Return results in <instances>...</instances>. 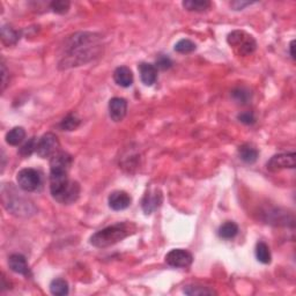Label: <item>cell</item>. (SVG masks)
Segmentation results:
<instances>
[{
  "mask_svg": "<svg viewBox=\"0 0 296 296\" xmlns=\"http://www.w3.org/2000/svg\"><path fill=\"white\" fill-rule=\"evenodd\" d=\"M20 34L19 32L12 28L10 26H2L1 28V39L5 44L7 45H13L19 41Z\"/></svg>",
  "mask_w": 296,
  "mask_h": 296,
  "instance_id": "cell-20",
  "label": "cell"
},
{
  "mask_svg": "<svg viewBox=\"0 0 296 296\" xmlns=\"http://www.w3.org/2000/svg\"><path fill=\"white\" fill-rule=\"evenodd\" d=\"M231 95H233V99L235 101H237L239 103H242V104H245V103H248L250 97H251V94H250V91L248 89H245V88H242V87L234 89L233 93H231Z\"/></svg>",
  "mask_w": 296,
  "mask_h": 296,
  "instance_id": "cell-27",
  "label": "cell"
},
{
  "mask_svg": "<svg viewBox=\"0 0 296 296\" xmlns=\"http://www.w3.org/2000/svg\"><path fill=\"white\" fill-rule=\"evenodd\" d=\"M132 198L125 191H115L109 196L108 203L110 209L114 210L126 209L131 205Z\"/></svg>",
  "mask_w": 296,
  "mask_h": 296,
  "instance_id": "cell-10",
  "label": "cell"
},
{
  "mask_svg": "<svg viewBox=\"0 0 296 296\" xmlns=\"http://www.w3.org/2000/svg\"><path fill=\"white\" fill-rule=\"evenodd\" d=\"M193 261V257L187 250L184 249H174L169 251L166 256V263L169 266L176 268L189 267Z\"/></svg>",
  "mask_w": 296,
  "mask_h": 296,
  "instance_id": "cell-8",
  "label": "cell"
},
{
  "mask_svg": "<svg viewBox=\"0 0 296 296\" xmlns=\"http://www.w3.org/2000/svg\"><path fill=\"white\" fill-rule=\"evenodd\" d=\"M196 44L193 43V42L191 41V39L188 38H183L181 41H178L175 44V51L178 53H183V54H187V53H191L193 52L194 50H196Z\"/></svg>",
  "mask_w": 296,
  "mask_h": 296,
  "instance_id": "cell-25",
  "label": "cell"
},
{
  "mask_svg": "<svg viewBox=\"0 0 296 296\" xmlns=\"http://www.w3.org/2000/svg\"><path fill=\"white\" fill-rule=\"evenodd\" d=\"M80 123H81L80 118H79L77 115L70 114V115H67L62 122H60L59 127L63 131H73V130L77 129L79 125H80Z\"/></svg>",
  "mask_w": 296,
  "mask_h": 296,
  "instance_id": "cell-24",
  "label": "cell"
},
{
  "mask_svg": "<svg viewBox=\"0 0 296 296\" xmlns=\"http://www.w3.org/2000/svg\"><path fill=\"white\" fill-rule=\"evenodd\" d=\"M140 79L146 86H153L157 79V69L153 64L141 63L139 65Z\"/></svg>",
  "mask_w": 296,
  "mask_h": 296,
  "instance_id": "cell-14",
  "label": "cell"
},
{
  "mask_svg": "<svg viewBox=\"0 0 296 296\" xmlns=\"http://www.w3.org/2000/svg\"><path fill=\"white\" fill-rule=\"evenodd\" d=\"M294 44L295 42L292 41L291 44H289V53H291V57L293 58V59H295V54H294Z\"/></svg>",
  "mask_w": 296,
  "mask_h": 296,
  "instance_id": "cell-33",
  "label": "cell"
},
{
  "mask_svg": "<svg viewBox=\"0 0 296 296\" xmlns=\"http://www.w3.org/2000/svg\"><path fill=\"white\" fill-rule=\"evenodd\" d=\"M256 257L261 263L263 264H270L271 259H272V256H271L270 248L266 243L264 242H259L256 245Z\"/></svg>",
  "mask_w": 296,
  "mask_h": 296,
  "instance_id": "cell-22",
  "label": "cell"
},
{
  "mask_svg": "<svg viewBox=\"0 0 296 296\" xmlns=\"http://www.w3.org/2000/svg\"><path fill=\"white\" fill-rule=\"evenodd\" d=\"M296 166V155L295 153H282L274 155L270 158L266 167L267 170L276 173L282 169H294Z\"/></svg>",
  "mask_w": 296,
  "mask_h": 296,
  "instance_id": "cell-7",
  "label": "cell"
},
{
  "mask_svg": "<svg viewBox=\"0 0 296 296\" xmlns=\"http://www.w3.org/2000/svg\"><path fill=\"white\" fill-rule=\"evenodd\" d=\"M239 155H240L241 160L244 161V162L252 164L257 161L259 153H258L257 148H255L253 146L249 145V143H244V145L240 146Z\"/></svg>",
  "mask_w": 296,
  "mask_h": 296,
  "instance_id": "cell-16",
  "label": "cell"
},
{
  "mask_svg": "<svg viewBox=\"0 0 296 296\" xmlns=\"http://www.w3.org/2000/svg\"><path fill=\"white\" fill-rule=\"evenodd\" d=\"M219 236L224 240H231L239 234V226L233 221H227L224 225L220 226L218 230Z\"/></svg>",
  "mask_w": 296,
  "mask_h": 296,
  "instance_id": "cell-17",
  "label": "cell"
},
{
  "mask_svg": "<svg viewBox=\"0 0 296 296\" xmlns=\"http://www.w3.org/2000/svg\"><path fill=\"white\" fill-rule=\"evenodd\" d=\"M24 138H26V131L23 127L17 126L6 134V142L11 146H17L23 141Z\"/></svg>",
  "mask_w": 296,
  "mask_h": 296,
  "instance_id": "cell-18",
  "label": "cell"
},
{
  "mask_svg": "<svg viewBox=\"0 0 296 296\" xmlns=\"http://www.w3.org/2000/svg\"><path fill=\"white\" fill-rule=\"evenodd\" d=\"M136 231V226L130 222H118L109 227L103 228L95 234L91 235L89 242L93 246L99 249H104L108 246L121 242Z\"/></svg>",
  "mask_w": 296,
  "mask_h": 296,
  "instance_id": "cell-2",
  "label": "cell"
},
{
  "mask_svg": "<svg viewBox=\"0 0 296 296\" xmlns=\"http://www.w3.org/2000/svg\"><path fill=\"white\" fill-rule=\"evenodd\" d=\"M72 157L66 152H57L50 160V170H65L70 172L72 166Z\"/></svg>",
  "mask_w": 296,
  "mask_h": 296,
  "instance_id": "cell-13",
  "label": "cell"
},
{
  "mask_svg": "<svg viewBox=\"0 0 296 296\" xmlns=\"http://www.w3.org/2000/svg\"><path fill=\"white\" fill-rule=\"evenodd\" d=\"M228 44L234 49V51L239 56H249L253 53L257 49V42L243 30H234L227 37Z\"/></svg>",
  "mask_w": 296,
  "mask_h": 296,
  "instance_id": "cell-3",
  "label": "cell"
},
{
  "mask_svg": "<svg viewBox=\"0 0 296 296\" xmlns=\"http://www.w3.org/2000/svg\"><path fill=\"white\" fill-rule=\"evenodd\" d=\"M183 293L190 296H204V295H216V292L210 289L209 287L204 286H187L183 289Z\"/></svg>",
  "mask_w": 296,
  "mask_h": 296,
  "instance_id": "cell-23",
  "label": "cell"
},
{
  "mask_svg": "<svg viewBox=\"0 0 296 296\" xmlns=\"http://www.w3.org/2000/svg\"><path fill=\"white\" fill-rule=\"evenodd\" d=\"M249 5H251V2H249V1H234L230 4V6L234 8L235 11L243 10L245 6H249Z\"/></svg>",
  "mask_w": 296,
  "mask_h": 296,
  "instance_id": "cell-31",
  "label": "cell"
},
{
  "mask_svg": "<svg viewBox=\"0 0 296 296\" xmlns=\"http://www.w3.org/2000/svg\"><path fill=\"white\" fill-rule=\"evenodd\" d=\"M50 292L52 295L65 296L69 294V283L64 279H54L50 283Z\"/></svg>",
  "mask_w": 296,
  "mask_h": 296,
  "instance_id": "cell-21",
  "label": "cell"
},
{
  "mask_svg": "<svg viewBox=\"0 0 296 296\" xmlns=\"http://www.w3.org/2000/svg\"><path fill=\"white\" fill-rule=\"evenodd\" d=\"M127 102L123 97H114L109 102V115L112 121L118 123L122 122L126 116Z\"/></svg>",
  "mask_w": 296,
  "mask_h": 296,
  "instance_id": "cell-9",
  "label": "cell"
},
{
  "mask_svg": "<svg viewBox=\"0 0 296 296\" xmlns=\"http://www.w3.org/2000/svg\"><path fill=\"white\" fill-rule=\"evenodd\" d=\"M100 35L94 33H78L71 36L66 44V53L59 63L60 69L81 66L101 53Z\"/></svg>",
  "mask_w": 296,
  "mask_h": 296,
  "instance_id": "cell-1",
  "label": "cell"
},
{
  "mask_svg": "<svg viewBox=\"0 0 296 296\" xmlns=\"http://www.w3.org/2000/svg\"><path fill=\"white\" fill-rule=\"evenodd\" d=\"M114 80L118 86L127 88L133 84L132 71L126 66H120L115 70Z\"/></svg>",
  "mask_w": 296,
  "mask_h": 296,
  "instance_id": "cell-15",
  "label": "cell"
},
{
  "mask_svg": "<svg viewBox=\"0 0 296 296\" xmlns=\"http://www.w3.org/2000/svg\"><path fill=\"white\" fill-rule=\"evenodd\" d=\"M20 193L15 192V196H6L2 194V201H4V206L7 209L8 212L17 216H32L36 213V207L30 203L29 200L24 199L23 197L19 196Z\"/></svg>",
  "mask_w": 296,
  "mask_h": 296,
  "instance_id": "cell-4",
  "label": "cell"
},
{
  "mask_svg": "<svg viewBox=\"0 0 296 296\" xmlns=\"http://www.w3.org/2000/svg\"><path fill=\"white\" fill-rule=\"evenodd\" d=\"M17 182L19 184V188L22 189L23 191L33 192L39 188L42 179L37 170L32 169V168H24L17 173Z\"/></svg>",
  "mask_w": 296,
  "mask_h": 296,
  "instance_id": "cell-5",
  "label": "cell"
},
{
  "mask_svg": "<svg viewBox=\"0 0 296 296\" xmlns=\"http://www.w3.org/2000/svg\"><path fill=\"white\" fill-rule=\"evenodd\" d=\"M173 65V62L172 59H170L169 57L167 56H160L157 59V69H160V70H168L170 69Z\"/></svg>",
  "mask_w": 296,
  "mask_h": 296,
  "instance_id": "cell-29",
  "label": "cell"
},
{
  "mask_svg": "<svg viewBox=\"0 0 296 296\" xmlns=\"http://www.w3.org/2000/svg\"><path fill=\"white\" fill-rule=\"evenodd\" d=\"M58 147H59V141L56 134L50 132L45 133L38 139L36 154L42 158L52 157L58 152Z\"/></svg>",
  "mask_w": 296,
  "mask_h": 296,
  "instance_id": "cell-6",
  "label": "cell"
},
{
  "mask_svg": "<svg viewBox=\"0 0 296 296\" xmlns=\"http://www.w3.org/2000/svg\"><path fill=\"white\" fill-rule=\"evenodd\" d=\"M70 1H65V0H57V1L51 2L50 7L54 13L57 14H65L67 13V11L70 10Z\"/></svg>",
  "mask_w": 296,
  "mask_h": 296,
  "instance_id": "cell-28",
  "label": "cell"
},
{
  "mask_svg": "<svg viewBox=\"0 0 296 296\" xmlns=\"http://www.w3.org/2000/svg\"><path fill=\"white\" fill-rule=\"evenodd\" d=\"M161 203H162V194H161V192L158 191L157 189L146 193L141 203L145 214H151V213H153L155 209L160 207Z\"/></svg>",
  "mask_w": 296,
  "mask_h": 296,
  "instance_id": "cell-11",
  "label": "cell"
},
{
  "mask_svg": "<svg viewBox=\"0 0 296 296\" xmlns=\"http://www.w3.org/2000/svg\"><path fill=\"white\" fill-rule=\"evenodd\" d=\"M8 265H10L11 270L15 273L26 277L30 276V268L28 263H27V259L24 256L20 255V253H14V255L10 256Z\"/></svg>",
  "mask_w": 296,
  "mask_h": 296,
  "instance_id": "cell-12",
  "label": "cell"
},
{
  "mask_svg": "<svg viewBox=\"0 0 296 296\" xmlns=\"http://www.w3.org/2000/svg\"><path fill=\"white\" fill-rule=\"evenodd\" d=\"M239 121L242 122L243 124H246V125H251L256 122V118H255V115L252 114V112H242V114L239 115Z\"/></svg>",
  "mask_w": 296,
  "mask_h": 296,
  "instance_id": "cell-30",
  "label": "cell"
},
{
  "mask_svg": "<svg viewBox=\"0 0 296 296\" xmlns=\"http://www.w3.org/2000/svg\"><path fill=\"white\" fill-rule=\"evenodd\" d=\"M210 2L207 0H187L183 1V7L190 12H205L210 7Z\"/></svg>",
  "mask_w": 296,
  "mask_h": 296,
  "instance_id": "cell-19",
  "label": "cell"
},
{
  "mask_svg": "<svg viewBox=\"0 0 296 296\" xmlns=\"http://www.w3.org/2000/svg\"><path fill=\"white\" fill-rule=\"evenodd\" d=\"M37 142H38V139L36 138V137H33V138H30L28 141H26L22 146H21L19 154L22 157H30V155H32L34 152H36V148H37Z\"/></svg>",
  "mask_w": 296,
  "mask_h": 296,
  "instance_id": "cell-26",
  "label": "cell"
},
{
  "mask_svg": "<svg viewBox=\"0 0 296 296\" xmlns=\"http://www.w3.org/2000/svg\"><path fill=\"white\" fill-rule=\"evenodd\" d=\"M1 71H2V87H1V89L4 90L5 87H6V77H7V70H6L4 62L1 63Z\"/></svg>",
  "mask_w": 296,
  "mask_h": 296,
  "instance_id": "cell-32",
  "label": "cell"
}]
</instances>
